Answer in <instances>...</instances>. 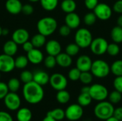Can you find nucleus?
<instances>
[{"label":"nucleus","mask_w":122,"mask_h":121,"mask_svg":"<svg viewBox=\"0 0 122 121\" xmlns=\"http://www.w3.org/2000/svg\"></svg>","instance_id":"58"},{"label":"nucleus","mask_w":122,"mask_h":121,"mask_svg":"<svg viewBox=\"0 0 122 121\" xmlns=\"http://www.w3.org/2000/svg\"><path fill=\"white\" fill-rule=\"evenodd\" d=\"M4 104L10 111H16L20 108L21 98L16 93L9 92L4 98Z\"/></svg>","instance_id":"10"},{"label":"nucleus","mask_w":122,"mask_h":121,"mask_svg":"<svg viewBox=\"0 0 122 121\" xmlns=\"http://www.w3.org/2000/svg\"><path fill=\"white\" fill-rule=\"evenodd\" d=\"M9 92V91L7 84H6L4 82L0 81V100L4 99Z\"/></svg>","instance_id":"41"},{"label":"nucleus","mask_w":122,"mask_h":121,"mask_svg":"<svg viewBox=\"0 0 122 121\" xmlns=\"http://www.w3.org/2000/svg\"><path fill=\"white\" fill-rule=\"evenodd\" d=\"M23 96L27 103L30 104H37L43 100L44 91L42 86L32 81L24 83L23 87Z\"/></svg>","instance_id":"1"},{"label":"nucleus","mask_w":122,"mask_h":121,"mask_svg":"<svg viewBox=\"0 0 122 121\" xmlns=\"http://www.w3.org/2000/svg\"><path fill=\"white\" fill-rule=\"evenodd\" d=\"M117 24H118V26L122 27V14L119 16V18L117 19Z\"/></svg>","instance_id":"53"},{"label":"nucleus","mask_w":122,"mask_h":121,"mask_svg":"<svg viewBox=\"0 0 122 121\" xmlns=\"http://www.w3.org/2000/svg\"><path fill=\"white\" fill-rule=\"evenodd\" d=\"M57 26L56 20L51 16L43 17L40 19L36 24L38 32L46 37L53 34L56 30Z\"/></svg>","instance_id":"2"},{"label":"nucleus","mask_w":122,"mask_h":121,"mask_svg":"<svg viewBox=\"0 0 122 121\" xmlns=\"http://www.w3.org/2000/svg\"><path fill=\"white\" fill-rule=\"evenodd\" d=\"M114 111V108L112 103L102 101L95 106L94 112L97 118L106 121L113 116Z\"/></svg>","instance_id":"3"},{"label":"nucleus","mask_w":122,"mask_h":121,"mask_svg":"<svg viewBox=\"0 0 122 121\" xmlns=\"http://www.w3.org/2000/svg\"><path fill=\"white\" fill-rule=\"evenodd\" d=\"M22 6L23 4L20 0H6L5 3L6 11L13 15H16L21 12Z\"/></svg>","instance_id":"17"},{"label":"nucleus","mask_w":122,"mask_h":121,"mask_svg":"<svg viewBox=\"0 0 122 121\" xmlns=\"http://www.w3.org/2000/svg\"><path fill=\"white\" fill-rule=\"evenodd\" d=\"M26 57L29 60V62L34 65H38L41 63L44 58V54L41 51L36 48H34L32 50L27 52Z\"/></svg>","instance_id":"16"},{"label":"nucleus","mask_w":122,"mask_h":121,"mask_svg":"<svg viewBox=\"0 0 122 121\" xmlns=\"http://www.w3.org/2000/svg\"><path fill=\"white\" fill-rule=\"evenodd\" d=\"M16 118L18 121H30L32 118V113L29 108H22L18 110Z\"/></svg>","instance_id":"22"},{"label":"nucleus","mask_w":122,"mask_h":121,"mask_svg":"<svg viewBox=\"0 0 122 121\" xmlns=\"http://www.w3.org/2000/svg\"><path fill=\"white\" fill-rule=\"evenodd\" d=\"M122 93L117 91H112L110 94H109V102L114 104L118 103L121 101L122 98Z\"/></svg>","instance_id":"36"},{"label":"nucleus","mask_w":122,"mask_h":121,"mask_svg":"<svg viewBox=\"0 0 122 121\" xmlns=\"http://www.w3.org/2000/svg\"><path fill=\"white\" fill-rule=\"evenodd\" d=\"M94 11L97 18L102 21L109 19L112 15L111 7L105 3L98 4L97 6L94 8Z\"/></svg>","instance_id":"11"},{"label":"nucleus","mask_w":122,"mask_h":121,"mask_svg":"<svg viewBox=\"0 0 122 121\" xmlns=\"http://www.w3.org/2000/svg\"><path fill=\"white\" fill-rule=\"evenodd\" d=\"M56 64L62 68H67L72 63V58L66 53H60L56 56Z\"/></svg>","instance_id":"20"},{"label":"nucleus","mask_w":122,"mask_h":121,"mask_svg":"<svg viewBox=\"0 0 122 121\" xmlns=\"http://www.w3.org/2000/svg\"><path fill=\"white\" fill-rule=\"evenodd\" d=\"M92 61L91 58L87 55H81L76 60V68L81 72L89 71L92 68Z\"/></svg>","instance_id":"14"},{"label":"nucleus","mask_w":122,"mask_h":121,"mask_svg":"<svg viewBox=\"0 0 122 121\" xmlns=\"http://www.w3.org/2000/svg\"><path fill=\"white\" fill-rule=\"evenodd\" d=\"M22 48H23L24 51H26V52L27 53V52L30 51L31 50H32L34 47V46H33L31 41H29L28 40L27 41L24 42V43L22 44Z\"/></svg>","instance_id":"48"},{"label":"nucleus","mask_w":122,"mask_h":121,"mask_svg":"<svg viewBox=\"0 0 122 121\" xmlns=\"http://www.w3.org/2000/svg\"><path fill=\"white\" fill-rule=\"evenodd\" d=\"M56 121L55 119H54L53 118H51V117H50V116H47L46 115V116L43 119V121Z\"/></svg>","instance_id":"52"},{"label":"nucleus","mask_w":122,"mask_h":121,"mask_svg":"<svg viewBox=\"0 0 122 121\" xmlns=\"http://www.w3.org/2000/svg\"><path fill=\"white\" fill-rule=\"evenodd\" d=\"M30 2H33V3H36V2H38L40 0H29Z\"/></svg>","instance_id":"55"},{"label":"nucleus","mask_w":122,"mask_h":121,"mask_svg":"<svg viewBox=\"0 0 122 121\" xmlns=\"http://www.w3.org/2000/svg\"><path fill=\"white\" fill-rule=\"evenodd\" d=\"M80 47L76 43H71L66 46V53L69 54L70 56H76L79 52Z\"/></svg>","instance_id":"33"},{"label":"nucleus","mask_w":122,"mask_h":121,"mask_svg":"<svg viewBox=\"0 0 122 121\" xmlns=\"http://www.w3.org/2000/svg\"><path fill=\"white\" fill-rule=\"evenodd\" d=\"M0 78H1V72H0Z\"/></svg>","instance_id":"57"},{"label":"nucleus","mask_w":122,"mask_h":121,"mask_svg":"<svg viewBox=\"0 0 122 121\" xmlns=\"http://www.w3.org/2000/svg\"><path fill=\"white\" fill-rule=\"evenodd\" d=\"M15 68L14 58L5 53L0 55V72L9 73Z\"/></svg>","instance_id":"12"},{"label":"nucleus","mask_w":122,"mask_h":121,"mask_svg":"<svg viewBox=\"0 0 122 121\" xmlns=\"http://www.w3.org/2000/svg\"><path fill=\"white\" fill-rule=\"evenodd\" d=\"M106 121H119L118 119H117L115 117H114L113 116H112V117H110V118H109L108 119H107Z\"/></svg>","instance_id":"54"},{"label":"nucleus","mask_w":122,"mask_h":121,"mask_svg":"<svg viewBox=\"0 0 122 121\" xmlns=\"http://www.w3.org/2000/svg\"><path fill=\"white\" fill-rule=\"evenodd\" d=\"M49 83L54 90L59 91L61 90H64L66 88L68 81L63 74L55 73L50 76Z\"/></svg>","instance_id":"8"},{"label":"nucleus","mask_w":122,"mask_h":121,"mask_svg":"<svg viewBox=\"0 0 122 121\" xmlns=\"http://www.w3.org/2000/svg\"><path fill=\"white\" fill-rule=\"evenodd\" d=\"M29 39V31L23 28L16 29L12 34V40L18 45H22Z\"/></svg>","instance_id":"13"},{"label":"nucleus","mask_w":122,"mask_h":121,"mask_svg":"<svg viewBox=\"0 0 122 121\" xmlns=\"http://www.w3.org/2000/svg\"><path fill=\"white\" fill-rule=\"evenodd\" d=\"M20 81L16 78H11L9 80L7 83V86L10 92H17L20 88Z\"/></svg>","instance_id":"31"},{"label":"nucleus","mask_w":122,"mask_h":121,"mask_svg":"<svg viewBox=\"0 0 122 121\" xmlns=\"http://www.w3.org/2000/svg\"><path fill=\"white\" fill-rule=\"evenodd\" d=\"M39 1L42 8L49 11L54 10L59 4V0H40Z\"/></svg>","instance_id":"26"},{"label":"nucleus","mask_w":122,"mask_h":121,"mask_svg":"<svg viewBox=\"0 0 122 121\" xmlns=\"http://www.w3.org/2000/svg\"><path fill=\"white\" fill-rule=\"evenodd\" d=\"M107 52L112 56H115L118 55L120 52V48L117 43H112L108 44Z\"/></svg>","instance_id":"34"},{"label":"nucleus","mask_w":122,"mask_h":121,"mask_svg":"<svg viewBox=\"0 0 122 121\" xmlns=\"http://www.w3.org/2000/svg\"><path fill=\"white\" fill-rule=\"evenodd\" d=\"M18 51V44L13 40H9L6 41L3 46L4 53L13 56Z\"/></svg>","instance_id":"21"},{"label":"nucleus","mask_w":122,"mask_h":121,"mask_svg":"<svg viewBox=\"0 0 122 121\" xmlns=\"http://www.w3.org/2000/svg\"><path fill=\"white\" fill-rule=\"evenodd\" d=\"M89 94L92 100L100 102L106 100V98L109 96V91L104 86L96 83L90 86Z\"/></svg>","instance_id":"6"},{"label":"nucleus","mask_w":122,"mask_h":121,"mask_svg":"<svg viewBox=\"0 0 122 121\" xmlns=\"http://www.w3.org/2000/svg\"><path fill=\"white\" fill-rule=\"evenodd\" d=\"M1 31H2V28H1V26H0V36H1Z\"/></svg>","instance_id":"56"},{"label":"nucleus","mask_w":122,"mask_h":121,"mask_svg":"<svg viewBox=\"0 0 122 121\" xmlns=\"http://www.w3.org/2000/svg\"><path fill=\"white\" fill-rule=\"evenodd\" d=\"M98 4V0H84L85 6L89 10H94Z\"/></svg>","instance_id":"45"},{"label":"nucleus","mask_w":122,"mask_h":121,"mask_svg":"<svg viewBox=\"0 0 122 121\" xmlns=\"http://www.w3.org/2000/svg\"><path fill=\"white\" fill-rule=\"evenodd\" d=\"M34 7L31 4H26L22 6V9L21 12L24 14L25 15H31L34 12Z\"/></svg>","instance_id":"44"},{"label":"nucleus","mask_w":122,"mask_h":121,"mask_svg":"<svg viewBox=\"0 0 122 121\" xmlns=\"http://www.w3.org/2000/svg\"><path fill=\"white\" fill-rule=\"evenodd\" d=\"M44 66L48 68H53L56 65V56L48 55L45 58H44Z\"/></svg>","instance_id":"37"},{"label":"nucleus","mask_w":122,"mask_h":121,"mask_svg":"<svg viewBox=\"0 0 122 121\" xmlns=\"http://www.w3.org/2000/svg\"><path fill=\"white\" fill-rule=\"evenodd\" d=\"M114 87L116 91L122 93V76H117L114 81Z\"/></svg>","instance_id":"42"},{"label":"nucleus","mask_w":122,"mask_h":121,"mask_svg":"<svg viewBox=\"0 0 122 121\" xmlns=\"http://www.w3.org/2000/svg\"><path fill=\"white\" fill-rule=\"evenodd\" d=\"M110 68L112 73L116 76H122V60H117L114 61Z\"/></svg>","instance_id":"32"},{"label":"nucleus","mask_w":122,"mask_h":121,"mask_svg":"<svg viewBox=\"0 0 122 121\" xmlns=\"http://www.w3.org/2000/svg\"><path fill=\"white\" fill-rule=\"evenodd\" d=\"M113 10L118 14H122V0L117 1L114 6H113Z\"/></svg>","instance_id":"47"},{"label":"nucleus","mask_w":122,"mask_h":121,"mask_svg":"<svg viewBox=\"0 0 122 121\" xmlns=\"http://www.w3.org/2000/svg\"><path fill=\"white\" fill-rule=\"evenodd\" d=\"M49 74L41 70L36 71L33 73V81L42 86L49 82Z\"/></svg>","instance_id":"19"},{"label":"nucleus","mask_w":122,"mask_h":121,"mask_svg":"<svg viewBox=\"0 0 122 121\" xmlns=\"http://www.w3.org/2000/svg\"><path fill=\"white\" fill-rule=\"evenodd\" d=\"M56 100L59 103L61 104L67 103L70 100V94L68 91L64 90L59 91L56 93Z\"/></svg>","instance_id":"28"},{"label":"nucleus","mask_w":122,"mask_h":121,"mask_svg":"<svg viewBox=\"0 0 122 121\" xmlns=\"http://www.w3.org/2000/svg\"><path fill=\"white\" fill-rule=\"evenodd\" d=\"M79 80L84 84H86V85L89 84V83H92V81L93 80V75L89 71H84V72H81V75H80Z\"/></svg>","instance_id":"35"},{"label":"nucleus","mask_w":122,"mask_h":121,"mask_svg":"<svg viewBox=\"0 0 122 121\" xmlns=\"http://www.w3.org/2000/svg\"><path fill=\"white\" fill-rule=\"evenodd\" d=\"M108 44H109L105 39L102 37H98L92 40L89 46L92 52L94 54L101 56L107 52Z\"/></svg>","instance_id":"7"},{"label":"nucleus","mask_w":122,"mask_h":121,"mask_svg":"<svg viewBox=\"0 0 122 121\" xmlns=\"http://www.w3.org/2000/svg\"><path fill=\"white\" fill-rule=\"evenodd\" d=\"M14 63H15V68H17L19 69H24L25 68L28 63H29V60L26 57V56H19L16 59H14Z\"/></svg>","instance_id":"30"},{"label":"nucleus","mask_w":122,"mask_h":121,"mask_svg":"<svg viewBox=\"0 0 122 121\" xmlns=\"http://www.w3.org/2000/svg\"><path fill=\"white\" fill-rule=\"evenodd\" d=\"M0 121H14L11 116L5 112V111H0Z\"/></svg>","instance_id":"46"},{"label":"nucleus","mask_w":122,"mask_h":121,"mask_svg":"<svg viewBox=\"0 0 122 121\" xmlns=\"http://www.w3.org/2000/svg\"><path fill=\"white\" fill-rule=\"evenodd\" d=\"M84 113L83 108L79 104H71L65 111V118L71 121L79 120Z\"/></svg>","instance_id":"9"},{"label":"nucleus","mask_w":122,"mask_h":121,"mask_svg":"<svg viewBox=\"0 0 122 121\" xmlns=\"http://www.w3.org/2000/svg\"><path fill=\"white\" fill-rule=\"evenodd\" d=\"M71 28H69L67 25H63L61 26L60 28H59V34L61 36H64V37H66L68 36H69V34H71Z\"/></svg>","instance_id":"43"},{"label":"nucleus","mask_w":122,"mask_h":121,"mask_svg":"<svg viewBox=\"0 0 122 121\" xmlns=\"http://www.w3.org/2000/svg\"><path fill=\"white\" fill-rule=\"evenodd\" d=\"M89 89H90V86H84L81 89V93H89Z\"/></svg>","instance_id":"50"},{"label":"nucleus","mask_w":122,"mask_h":121,"mask_svg":"<svg viewBox=\"0 0 122 121\" xmlns=\"http://www.w3.org/2000/svg\"><path fill=\"white\" fill-rule=\"evenodd\" d=\"M9 34V31L8 29H6V28L2 29V31H1V36H7Z\"/></svg>","instance_id":"51"},{"label":"nucleus","mask_w":122,"mask_h":121,"mask_svg":"<svg viewBox=\"0 0 122 121\" xmlns=\"http://www.w3.org/2000/svg\"><path fill=\"white\" fill-rule=\"evenodd\" d=\"M113 116L115 117L119 121H122V107H119L114 111Z\"/></svg>","instance_id":"49"},{"label":"nucleus","mask_w":122,"mask_h":121,"mask_svg":"<svg viewBox=\"0 0 122 121\" xmlns=\"http://www.w3.org/2000/svg\"><path fill=\"white\" fill-rule=\"evenodd\" d=\"M92 101V98L89 93H81V94L78 97V104H79L82 107H86L91 104Z\"/></svg>","instance_id":"29"},{"label":"nucleus","mask_w":122,"mask_h":121,"mask_svg":"<svg viewBox=\"0 0 122 121\" xmlns=\"http://www.w3.org/2000/svg\"><path fill=\"white\" fill-rule=\"evenodd\" d=\"M75 43L82 48L89 47L93 40L92 34L87 29L81 28L77 30L74 36Z\"/></svg>","instance_id":"5"},{"label":"nucleus","mask_w":122,"mask_h":121,"mask_svg":"<svg viewBox=\"0 0 122 121\" xmlns=\"http://www.w3.org/2000/svg\"><path fill=\"white\" fill-rule=\"evenodd\" d=\"M111 37L114 43L119 44L122 42V27L119 26H114L111 31Z\"/></svg>","instance_id":"25"},{"label":"nucleus","mask_w":122,"mask_h":121,"mask_svg":"<svg viewBox=\"0 0 122 121\" xmlns=\"http://www.w3.org/2000/svg\"><path fill=\"white\" fill-rule=\"evenodd\" d=\"M45 50L48 55L56 56L61 51V46L59 41L54 39H51L46 42Z\"/></svg>","instance_id":"15"},{"label":"nucleus","mask_w":122,"mask_h":121,"mask_svg":"<svg viewBox=\"0 0 122 121\" xmlns=\"http://www.w3.org/2000/svg\"><path fill=\"white\" fill-rule=\"evenodd\" d=\"M46 36L38 33L35 34L32 38H31V43L34 46V48H39L42 46H44L46 44Z\"/></svg>","instance_id":"24"},{"label":"nucleus","mask_w":122,"mask_h":121,"mask_svg":"<svg viewBox=\"0 0 122 121\" xmlns=\"http://www.w3.org/2000/svg\"><path fill=\"white\" fill-rule=\"evenodd\" d=\"M90 71H92L93 76L97 78H102L107 77L109 74L111 68L107 62H106L104 60L99 59L92 62Z\"/></svg>","instance_id":"4"},{"label":"nucleus","mask_w":122,"mask_h":121,"mask_svg":"<svg viewBox=\"0 0 122 121\" xmlns=\"http://www.w3.org/2000/svg\"><path fill=\"white\" fill-rule=\"evenodd\" d=\"M65 23L71 29H74L79 26L81 19L79 16L75 12L68 13L65 16Z\"/></svg>","instance_id":"18"},{"label":"nucleus","mask_w":122,"mask_h":121,"mask_svg":"<svg viewBox=\"0 0 122 121\" xmlns=\"http://www.w3.org/2000/svg\"><path fill=\"white\" fill-rule=\"evenodd\" d=\"M47 116L53 118L56 121H61L65 118V111L61 108H55L47 113Z\"/></svg>","instance_id":"27"},{"label":"nucleus","mask_w":122,"mask_h":121,"mask_svg":"<svg viewBox=\"0 0 122 121\" xmlns=\"http://www.w3.org/2000/svg\"><path fill=\"white\" fill-rule=\"evenodd\" d=\"M97 16L94 13H88L84 16V21L87 26H92L97 21Z\"/></svg>","instance_id":"40"},{"label":"nucleus","mask_w":122,"mask_h":121,"mask_svg":"<svg viewBox=\"0 0 122 121\" xmlns=\"http://www.w3.org/2000/svg\"><path fill=\"white\" fill-rule=\"evenodd\" d=\"M61 9L66 14L74 12L76 9V4L74 0H63L61 3Z\"/></svg>","instance_id":"23"},{"label":"nucleus","mask_w":122,"mask_h":121,"mask_svg":"<svg viewBox=\"0 0 122 121\" xmlns=\"http://www.w3.org/2000/svg\"><path fill=\"white\" fill-rule=\"evenodd\" d=\"M81 73V71L79 69H78L76 67L73 68L69 71V73H68L69 78L72 81H78V80H79Z\"/></svg>","instance_id":"39"},{"label":"nucleus","mask_w":122,"mask_h":121,"mask_svg":"<svg viewBox=\"0 0 122 121\" xmlns=\"http://www.w3.org/2000/svg\"><path fill=\"white\" fill-rule=\"evenodd\" d=\"M20 80L24 83H27L29 82L32 81H33V73H31L29 71H27V70L23 71L20 74Z\"/></svg>","instance_id":"38"}]
</instances>
